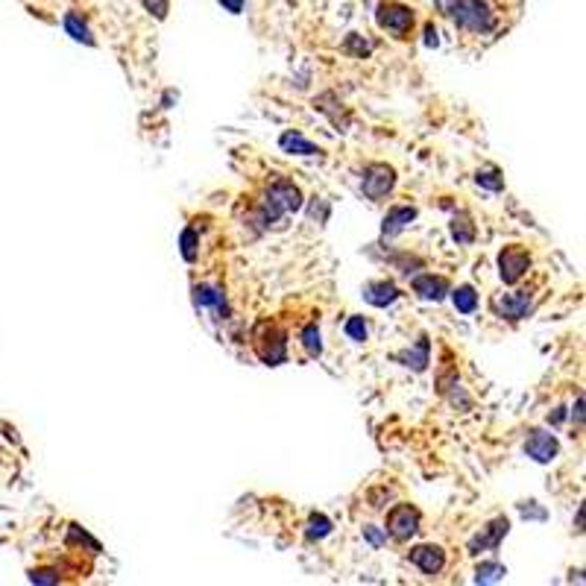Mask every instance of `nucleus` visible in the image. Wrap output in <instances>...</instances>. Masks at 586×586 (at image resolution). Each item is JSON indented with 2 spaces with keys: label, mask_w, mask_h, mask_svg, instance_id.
I'll use <instances>...</instances> for the list:
<instances>
[{
  "label": "nucleus",
  "mask_w": 586,
  "mask_h": 586,
  "mask_svg": "<svg viewBox=\"0 0 586 586\" xmlns=\"http://www.w3.org/2000/svg\"><path fill=\"white\" fill-rule=\"evenodd\" d=\"M507 531H510V522H507L504 516L493 519L490 525L484 527V531L469 542V554H481V551H490V549H498V542L507 537Z\"/></svg>",
  "instance_id": "0eeeda50"
},
{
  "label": "nucleus",
  "mask_w": 586,
  "mask_h": 586,
  "mask_svg": "<svg viewBox=\"0 0 586 586\" xmlns=\"http://www.w3.org/2000/svg\"><path fill=\"white\" fill-rule=\"evenodd\" d=\"M302 346L311 358H320L323 355V340H320V328L317 325H305L302 328Z\"/></svg>",
  "instance_id": "4be33fe9"
},
{
  "label": "nucleus",
  "mask_w": 586,
  "mask_h": 586,
  "mask_svg": "<svg viewBox=\"0 0 586 586\" xmlns=\"http://www.w3.org/2000/svg\"><path fill=\"white\" fill-rule=\"evenodd\" d=\"M428 337H419V343H417V349H407V352H399L396 355V361H402L405 366H414L417 373H422V369L428 366Z\"/></svg>",
  "instance_id": "dca6fc26"
},
{
  "label": "nucleus",
  "mask_w": 586,
  "mask_h": 586,
  "mask_svg": "<svg viewBox=\"0 0 586 586\" xmlns=\"http://www.w3.org/2000/svg\"><path fill=\"white\" fill-rule=\"evenodd\" d=\"M346 335L352 337V340H366V323H364V317H349L346 320Z\"/></svg>",
  "instance_id": "a878e982"
},
{
  "label": "nucleus",
  "mask_w": 586,
  "mask_h": 586,
  "mask_svg": "<svg viewBox=\"0 0 586 586\" xmlns=\"http://www.w3.org/2000/svg\"><path fill=\"white\" fill-rule=\"evenodd\" d=\"M452 299H455V308L460 311V314H472V311L478 308V293L469 287V285L458 287V290L452 293Z\"/></svg>",
  "instance_id": "6ab92c4d"
},
{
  "label": "nucleus",
  "mask_w": 586,
  "mask_h": 586,
  "mask_svg": "<svg viewBox=\"0 0 586 586\" xmlns=\"http://www.w3.org/2000/svg\"><path fill=\"white\" fill-rule=\"evenodd\" d=\"M498 267H501L504 285H516L527 273V267H531V256H527L525 249H519V246H510V249H504L498 256Z\"/></svg>",
  "instance_id": "423d86ee"
},
{
  "label": "nucleus",
  "mask_w": 586,
  "mask_h": 586,
  "mask_svg": "<svg viewBox=\"0 0 586 586\" xmlns=\"http://www.w3.org/2000/svg\"><path fill=\"white\" fill-rule=\"evenodd\" d=\"M414 290L419 293L422 299H434V302H440L446 293H448V282H446L443 276H419V279H414Z\"/></svg>",
  "instance_id": "4468645a"
},
{
  "label": "nucleus",
  "mask_w": 586,
  "mask_h": 586,
  "mask_svg": "<svg viewBox=\"0 0 586 586\" xmlns=\"http://www.w3.org/2000/svg\"><path fill=\"white\" fill-rule=\"evenodd\" d=\"M452 238L458 244H472L475 241V226H472V220H469L466 214H458V217L452 220Z\"/></svg>",
  "instance_id": "aec40b11"
},
{
  "label": "nucleus",
  "mask_w": 586,
  "mask_h": 586,
  "mask_svg": "<svg viewBox=\"0 0 586 586\" xmlns=\"http://www.w3.org/2000/svg\"><path fill=\"white\" fill-rule=\"evenodd\" d=\"M256 352H258V358L264 364H270V366L285 364V358H287L285 331L276 328V325H261L258 328V337H256Z\"/></svg>",
  "instance_id": "f03ea898"
},
{
  "label": "nucleus",
  "mask_w": 586,
  "mask_h": 586,
  "mask_svg": "<svg viewBox=\"0 0 586 586\" xmlns=\"http://www.w3.org/2000/svg\"><path fill=\"white\" fill-rule=\"evenodd\" d=\"M519 513L527 519V516H534V519H545V513L542 510H537L534 507V501H525V504H519Z\"/></svg>",
  "instance_id": "c756f323"
},
{
  "label": "nucleus",
  "mask_w": 586,
  "mask_h": 586,
  "mask_svg": "<svg viewBox=\"0 0 586 586\" xmlns=\"http://www.w3.org/2000/svg\"><path fill=\"white\" fill-rule=\"evenodd\" d=\"M437 42H440V38H437V30H434V27H428V30H425V44H428V47H437Z\"/></svg>",
  "instance_id": "2f4dec72"
},
{
  "label": "nucleus",
  "mask_w": 586,
  "mask_h": 586,
  "mask_svg": "<svg viewBox=\"0 0 586 586\" xmlns=\"http://www.w3.org/2000/svg\"><path fill=\"white\" fill-rule=\"evenodd\" d=\"M475 182L481 188H486V191H504V179L498 176V170H478Z\"/></svg>",
  "instance_id": "b1692460"
},
{
  "label": "nucleus",
  "mask_w": 586,
  "mask_h": 586,
  "mask_svg": "<svg viewBox=\"0 0 586 586\" xmlns=\"http://www.w3.org/2000/svg\"><path fill=\"white\" fill-rule=\"evenodd\" d=\"M410 563L425 575H437L446 566V551L437 549V545H417V549L410 551Z\"/></svg>",
  "instance_id": "9d476101"
},
{
  "label": "nucleus",
  "mask_w": 586,
  "mask_h": 586,
  "mask_svg": "<svg viewBox=\"0 0 586 586\" xmlns=\"http://www.w3.org/2000/svg\"><path fill=\"white\" fill-rule=\"evenodd\" d=\"M193 305H197V308H214L217 314H226L223 290L211 287V285H197V287H193Z\"/></svg>",
  "instance_id": "ddd939ff"
},
{
  "label": "nucleus",
  "mask_w": 586,
  "mask_h": 586,
  "mask_svg": "<svg viewBox=\"0 0 586 586\" xmlns=\"http://www.w3.org/2000/svg\"><path fill=\"white\" fill-rule=\"evenodd\" d=\"M267 200H273L282 211H299L302 208V191L287 179H276L267 191Z\"/></svg>",
  "instance_id": "6e6552de"
},
{
  "label": "nucleus",
  "mask_w": 586,
  "mask_h": 586,
  "mask_svg": "<svg viewBox=\"0 0 586 586\" xmlns=\"http://www.w3.org/2000/svg\"><path fill=\"white\" fill-rule=\"evenodd\" d=\"M393 185H396L393 167H387V165H369L364 170V193H366L369 200H381Z\"/></svg>",
  "instance_id": "39448f33"
},
{
  "label": "nucleus",
  "mask_w": 586,
  "mask_h": 586,
  "mask_svg": "<svg viewBox=\"0 0 586 586\" xmlns=\"http://www.w3.org/2000/svg\"><path fill=\"white\" fill-rule=\"evenodd\" d=\"M65 30L76 38V42H83V44H94V35H91V30L85 27V21L76 12H68L65 15Z\"/></svg>",
  "instance_id": "a211bd4d"
},
{
  "label": "nucleus",
  "mask_w": 586,
  "mask_h": 586,
  "mask_svg": "<svg viewBox=\"0 0 586 586\" xmlns=\"http://www.w3.org/2000/svg\"><path fill=\"white\" fill-rule=\"evenodd\" d=\"M557 440L554 434H545V431H531V437H527L525 443V452L531 455L537 463H551L557 458Z\"/></svg>",
  "instance_id": "1a4fd4ad"
},
{
  "label": "nucleus",
  "mask_w": 586,
  "mask_h": 586,
  "mask_svg": "<svg viewBox=\"0 0 586 586\" xmlns=\"http://www.w3.org/2000/svg\"><path fill=\"white\" fill-rule=\"evenodd\" d=\"M572 417H575L578 425L583 422V396H578V402H575V414H572Z\"/></svg>",
  "instance_id": "473e14b6"
},
{
  "label": "nucleus",
  "mask_w": 586,
  "mask_h": 586,
  "mask_svg": "<svg viewBox=\"0 0 586 586\" xmlns=\"http://www.w3.org/2000/svg\"><path fill=\"white\" fill-rule=\"evenodd\" d=\"M364 537H366L369 542H373L376 549H378V545H384V542H387V537L378 531V527H373V525H369V527H364Z\"/></svg>",
  "instance_id": "c85d7f7f"
},
{
  "label": "nucleus",
  "mask_w": 586,
  "mask_h": 586,
  "mask_svg": "<svg viewBox=\"0 0 586 586\" xmlns=\"http://www.w3.org/2000/svg\"><path fill=\"white\" fill-rule=\"evenodd\" d=\"M30 580L32 583H59V575L53 569H38V572H30Z\"/></svg>",
  "instance_id": "cd10ccee"
},
{
  "label": "nucleus",
  "mask_w": 586,
  "mask_h": 586,
  "mask_svg": "<svg viewBox=\"0 0 586 586\" xmlns=\"http://www.w3.org/2000/svg\"><path fill=\"white\" fill-rule=\"evenodd\" d=\"M279 147L285 153H297V155H320V147H314L311 141H305L299 132H285L279 138Z\"/></svg>",
  "instance_id": "f3484780"
},
{
  "label": "nucleus",
  "mask_w": 586,
  "mask_h": 586,
  "mask_svg": "<svg viewBox=\"0 0 586 586\" xmlns=\"http://www.w3.org/2000/svg\"><path fill=\"white\" fill-rule=\"evenodd\" d=\"M376 21H378V27L387 30V32L405 35V32H410V27H414V12H410L407 6H402V4H393V0H387V4L378 6Z\"/></svg>",
  "instance_id": "7ed1b4c3"
},
{
  "label": "nucleus",
  "mask_w": 586,
  "mask_h": 586,
  "mask_svg": "<svg viewBox=\"0 0 586 586\" xmlns=\"http://www.w3.org/2000/svg\"><path fill=\"white\" fill-rule=\"evenodd\" d=\"M410 220H417V208L414 205H396V208H390L387 211V217H384V234H396L402 232Z\"/></svg>",
  "instance_id": "2eb2a0df"
},
{
  "label": "nucleus",
  "mask_w": 586,
  "mask_h": 586,
  "mask_svg": "<svg viewBox=\"0 0 586 586\" xmlns=\"http://www.w3.org/2000/svg\"><path fill=\"white\" fill-rule=\"evenodd\" d=\"M179 244H182V256H185V261H197V229H185Z\"/></svg>",
  "instance_id": "393cba45"
},
{
  "label": "nucleus",
  "mask_w": 586,
  "mask_h": 586,
  "mask_svg": "<svg viewBox=\"0 0 586 586\" xmlns=\"http://www.w3.org/2000/svg\"><path fill=\"white\" fill-rule=\"evenodd\" d=\"M507 575V569L501 563H481L475 569V583H498Z\"/></svg>",
  "instance_id": "412c9836"
},
{
  "label": "nucleus",
  "mask_w": 586,
  "mask_h": 586,
  "mask_svg": "<svg viewBox=\"0 0 586 586\" xmlns=\"http://www.w3.org/2000/svg\"><path fill=\"white\" fill-rule=\"evenodd\" d=\"M144 4H147V9L155 12V18H165L167 15V0H144Z\"/></svg>",
  "instance_id": "7c9ffc66"
},
{
  "label": "nucleus",
  "mask_w": 586,
  "mask_h": 586,
  "mask_svg": "<svg viewBox=\"0 0 586 586\" xmlns=\"http://www.w3.org/2000/svg\"><path fill=\"white\" fill-rule=\"evenodd\" d=\"M364 299L369 305H376V308H384V305H390V302L399 299V290H396L393 282H387V279L384 282H369L364 287Z\"/></svg>",
  "instance_id": "f8f14e48"
},
{
  "label": "nucleus",
  "mask_w": 586,
  "mask_h": 586,
  "mask_svg": "<svg viewBox=\"0 0 586 586\" xmlns=\"http://www.w3.org/2000/svg\"><path fill=\"white\" fill-rule=\"evenodd\" d=\"M223 6H229L232 12H241V0H220Z\"/></svg>",
  "instance_id": "72a5a7b5"
},
{
  "label": "nucleus",
  "mask_w": 586,
  "mask_h": 586,
  "mask_svg": "<svg viewBox=\"0 0 586 586\" xmlns=\"http://www.w3.org/2000/svg\"><path fill=\"white\" fill-rule=\"evenodd\" d=\"M446 12L452 15V21L460 30H469V32L496 30V15L490 12V6H486L484 0H448Z\"/></svg>",
  "instance_id": "f257e3e1"
},
{
  "label": "nucleus",
  "mask_w": 586,
  "mask_h": 586,
  "mask_svg": "<svg viewBox=\"0 0 586 586\" xmlns=\"http://www.w3.org/2000/svg\"><path fill=\"white\" fill-rule=\"evenodd\" d=\"M331 534V522L323 516V513H317V516H311L308 519V537L311 539H323V537H328Z\"/></svg>",
  "instance_id": "5701e85b"
},
{
  "label": "nucleus",
  "mask_w": 586,
  "mask_h": 586,
  "mask_svg": "<svg viewBox=\"0 0 586 586\" xmlns=\"http://www.w3.org/2000/svg\"><path fill=\"white\" fill-rule=\"evenodd\" d=\"M498 311H501L507 320H522V317H527V314H531V293H527V290L510 293V297H504L498 302Z\"/></svg>",
  "instance_id": "9b49d317"
},
{
  "label": "nucleus",
  "mask_w": 586,
  "mask_h": 586,
  "mask_svg": "<svg viewBox=\"0 0 586 586\" xmlns=\"http://www.w3.org/2000/svg\"><path fill=\"white\" fill-rule=\"evenodd\" d=\"M419 531V513L414 510L410 504H399V507H393L390 510V516H387V534L393 537V539H410Z\"/></svg>",
  "instance_id": "20e7f679"
},
{
  "label": "nucleus",
  "mask_w": 586,
  "mask_h": 586,
  "mask_svg": "<svg viewBox=\"0 0 586 586\" xmlns=\"http://www.w3.org/2000/svg\"><path fill=\"white\" fill-rule=\"evenodd\" d=\"M346 50L349 53H355V56H366L369 50H373V44L364 42L361 35H349V42H346Z\"/></svg>",
  "instance_id": "bb28decb"
}]
</instances>
